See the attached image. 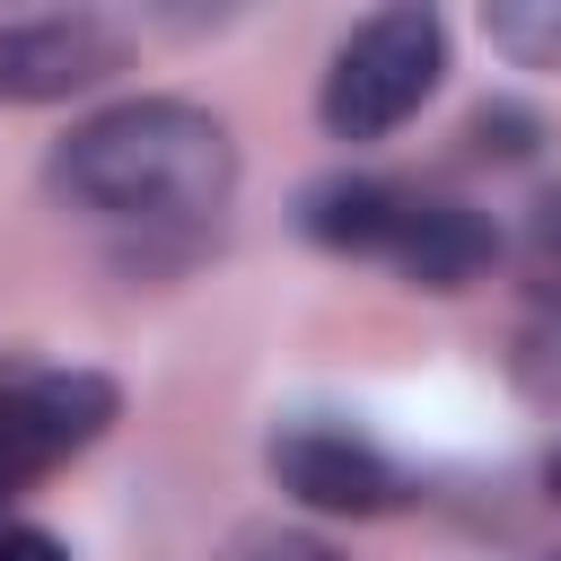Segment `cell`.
Returning a JSON list of instances; mask_svg holds the SVG:
<instances>
[{
  "instance_id": "obj_1",
  "label": "cell",
  "mask_w": 561,
  "mask_h": 561,
  "mask_svg": "<svg viewBox=\"0 0 561 561\" xmlns=\"http://www.w3.org/2000/svg\"><path fill=\"white\" fill-rule=\"evenodd\" d=\"M44 184L70 202V210H96V219H210L228 193H237V140L219 114L184 105V96H131V105H105L88 114Z\"/></svg>"
},
{
  "instance_id": "obj_2",
  "label": "cell",
  "mask_w": 561,
  "mask_h": 561,
  "mask_svg": "<svg viewBox=\"0 0 561 561\" xmlns=\"http://www.w3.org/2000/svg\"><path fill=\"white\" fill-rule=\"evenodd\" d=\"M438 79H447V26H438V9L403 0V9H377L342 35L316 114L333 140H386L394 123H412L438 96Z\"/></svg>"
},
{
  "instance_id": "obj_3",
  "label": "cell",
  "mask_w": 561,
  "mask_h": 561,
  "mask_svg": "<svg viewBox=\"0 0 561 561\" xmlns=\"http://www.w3.org/2000/svg\"><path fill=\"white\" fill-rule=\"evenodd\" d=\"M123 412V386L96 368H44L0 386V508L18 491H35L53 465H70L79 447H96Z\"/></svg>"
},
{
  "instance_id": "obj_4",
  "label": "cell",
  "mask_w": 561,
  "mask_h": 561,
  "mask_svg": "<svg viewBox=\"0 0 561 561\" xmlns=\"http://www.w3.org/2000/svg\"><path fill=\"white\" fill-rule=\"evenodd\" d=\"M123 61H131V44L105 18H88V9H70V18H18V26H0V105L88 96Z\"/></svg>"
},
{
  "instance_id": "obj_5",
  "label": "cell",
  "mask_w": 561,
  "mask_h": 561,
  "mask_svg": "<svg viewBox=\"0 0 561 561\" xmlns=\"http://www.w3.org/2000/svg\"><path fill=\"white\" fill-rule=\"evenodd\" d=\"M272 482H280L289 500L324 508V517H386V508L403 500V473H394L368 438H351V430H333V421H289V430L272 438Z\"/></svg>"
},
{
  "instance_id": "obj_6",
  "label": "cell",
  "mask_w": 561,
  "mask_h": 561,
  "mask_svg": "<svg viewBox=\"0 0 561 561\" xmlns=\"http://www.w3.org/2000/svg\"><path fill=\"white\" fill-rule=\"evenodd\" d=\"M386 263L421 289H473L491 263H500V228L447 193H403V219L386 237Z\"/></svg>"
},
{
  "instance_id": "obj_7",
  "label": "cell",
  "mask_w": 561,
  "mask_h": 561,
  "mask_svg": "<svg viewBox=\"0 0 561 561\" xmlns=\"http://www.w3.org/2000/svg\"><path fill=\"white\" fill-rule=\"evenodd\" d=\"M394 219H403V184H386V175H333V184H316V193L298 202V228H307L316 245H333V254H377V263H386Z\"/></svg>"
},
{
  "instance_id": "obj_8",
  "label": "cell",
  "mask_w": 561,
  "mask_h": 561,
  "mask_svg": "<svg viewBox=\"0 0 561 561\" xmlns=\"http://www.w3.org/2000/svg\"><path fill=\"white\" fill-rule=\"evenodd\" d=\"M482 35L517 70H561V0H491L482 9Z\"/></svg>"
},
{
  "instance_id": "obj_9",
  "label": "cell",
  "mask_w": 561,
  "mask_h": 561,
  "mask_svg": "<svg viewBox=\"0 0 561 561\" xmlns=\"http://www.w3.org/2000/svg\"><path fill=\"white\" fill-rule=\"evenodd\" d=\"M465 140H473L482 158H535V140H543V123H535L526 105H482V114L465 123Z\"/></svg>"
},
{
  "instance_id": "obj_10",
  "label": "cell",
  "mask_w": 561,
  "mask_h": 561,
  "mask_svg": "<svg viewBox=\"0 0 561 561\" xmlns=\"http://www.w3.org/2000/svg\"><path fill=\"white\" fill-rule=\"evenodd\" d=\"M228 561H342L324 535H298V526H245L228 543Z\"/></svg>"
},
{
  "instance_id": "obj_11",
  "label": "cell",
  "mask_w": 561,
  "mask_h": 561,
  "mask_svg": "<svg viewBox=\"0 0 561 561\" xmlns=\"http://www.w3.org/2000/svg\"><path fill=\"white\" fill-rule=\"evenodd\" d=\"M526 263H535L543 289H561V193L535 202V219H526Z\"/></svg>"
},
{
  "instance_id": "obj_12",
  "label": "cell",
  "mask_w": 561,
  "mask_h": 561,
  "mask_svg": "<svg viewBox=\"0 0 561 561\" xmlns=\"http://www.w3.org/2000/svg\"><path fill=\"white\" fill-rule=\"evenodd\" d=\"M0 561H70V543H61V535H44V526L0 517Z\"/></svg>"
},
{
  "instance_id": "obj_13",
  "label": "cell",
  "mask_w": 561,
  "mask_h": 561,
  "mask_svg": "<svg viewBox=\"0 0 561 561\" xmlns=\"http://www.w3.org/2000/svg\"><path fill=\"white\" fill-rule=\"evenodd\" d=\"M552 500H561V456H552Z\"/></svg>"
}]
</instances>
